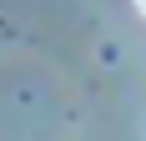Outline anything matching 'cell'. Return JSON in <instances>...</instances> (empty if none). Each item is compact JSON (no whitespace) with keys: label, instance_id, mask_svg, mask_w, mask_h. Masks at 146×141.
Wrapping results in <instances>:
<instances>
[{"label":"cell","instance_id":"6da1fadb","mask_svg":"<svg viewBox=\"0 0 146 141\" xmlns=\"http://www.w3.org/2000/svg\"><path fill=\"white\" fill-rule=\"evenodd\" d=\"M136 10H141V15H146V0H136Z\"/></svg>","mask_w":146,"mask_h":141}]
</instances>
